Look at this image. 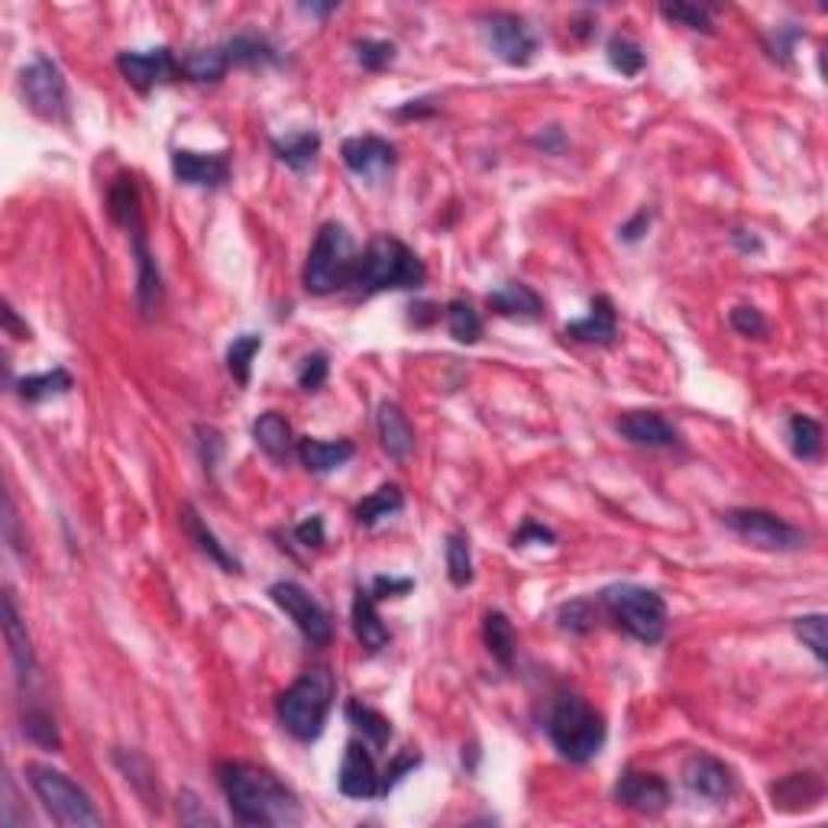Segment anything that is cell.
Returning <instances> with one entry per match:
<instances>
[{"label": "cell", "mask_w": 828, "mask_h": 828, "mask_svg": "<svg viewBox=\"0 0 828 828\" xmlns=\"http://www.w3.org/2000/svg\"><path fill=\"white\" fill-rule=\"evenodd\" d=\"M217 780L236 823L243 826H299L302 823L299 796L276 774L243 764V760H227L217 767Z\"/></svg>", "instance_id": "obj_1"}, {"label": "cell", "mask_w": 828, "mask_h": 828, "mask_svg": "<svg viewBox=\"0 0 828 828\" xmlns=\"http://www.w3.org/2000/svg\"><path fill=\"white\" fill-rule=\"evenodd\" d=\"M424 279H427L424 263L414 256L399 236L382 233L356 259V272H353L350 285H356V292H363V295H379V292L421 289Z\"/></svg>", "instance_id": "obj_2"}, {"label": "cell", "mask_w": 828, "mask_h": 828, "mask_svg": "<svg viewBox=\"0 0 828 828\" xmlns=\"http://www.w3.org/2000/svg\"><path fill=\"white\" fill-rule=\"evenodd\" d=\"M337 699V680L330 673V667H310L305 670L279 699L276 713L282 728L295 738V741H317L327 716L333 709Z\"/></svg>", "instance_id": "obj_3"}, {"label": "cell", "mask_w": 828, "mask_h": 828, "mask_svg": "<svg viewBox=\"0 0 828 828\" xmlns=\"http://www.w3.org/2000/svg\"><path fill=\"white\" fill-rule=\"evenodd\" d=\"M547 738L570 764H589L606 744V719L583 696H560L547 716Z\"/></svg>", "instance_id": "obj_4"}, {"label": "cell", "mask_w": 828, "mask_h": 828, "mask_svg": "<svg viewBox=\"0 0 828 828\" xmlns=\"http://www.w3.org/2000/svg\"><path fill=\"white\" fill-rule=\"evenodd\" d=\"M356 249H353V236L346 233L343 223L337 220H327L317 236H314V246L308 253V263H305V289L310 295H330L343 285L353 282V272H356Z\"/></svg>", "instance_id": "obj_5"}, {"label": "cell", "mask_w": 828, "mask_h": 828, "mask_svg": "<svg viewBox=\"0 0 828 828\" xmlns=\"http://www.w3.org/2000/svg\"><path fill=\"white\" fill-rule=\"evenodd\" d=\"M26 780L33 787V793L39 796V803L46 806V813L59 823V826L72 828H95L101 826V813L95 809L92 796L62 770L49 767V764H29L26 767Z\"/></svg>", "instance_id": "obj_6"}, {"label": "cell", "mask_w": 828, "mask_h": 828, "mask_svg": "<svg viewBox=\"0 0 828 828\" xmlns=\"http://www.w3.org/2000/svg\"><path fill=\"white\" fill-rule=\"evenodd\" d=\"M602 606L609 616L619 621L634 641L641 644H657L667 634V602L660 593L637 586V583H616L602 593Z\"/></svg>", "instance_id": "obj_7"}, {"label": "cell", "mask_w": 828, "mask_h": 828, "mask_svg": "<svg viewBox=\"0 0 828 828\" xmlns=\"http://www.w3.org/2000/svg\"><path fill=\"white\" fill-rule=\"evenodd\" d=\"M724 524L754 550L764 553H793L806 547V531H800L796 524L783 521L774 512H760V509H731L724 512Z\"/></svg>", "instance_id": "obj_8"}, {"label": "cell", "mask_w": 828, "mask_h": 828, "mask_svg": "<svg viewBox=\"0 0 828 828\" xmlns=\"http://www.w3.org/2000/svg\"><path fill=\"white\" fill-rule=\"evenodd\" d=\"M20 95L26 107L52 123H69V85L59 72L56 62H49L46 56L33 59L23 72H20Z\"/></svg>", "instance_id": "obj_9"}, {"label": "cell", "mask_w": 828, "mask_h": 828, "mask_svg": "<svg viewBox=\"0 0 828 828\" xmlns=\"http://www.w3.org/2000/svg\"><path fill=\"white\" fill-rule=\"evenodd\" d=\"M483 39L506 65L524 69L537 56V36L518 13H509V10H496L483 16Z\"/></svg>", "instance_id": "obj_10"}, {"label": "cell", "mask_w": 828, "mask_h": 828, "mask_svg": "<svg viewBox=\"0 0 828 828\" xmlns=\"http://www.w3.org/2000/svg\"><path fill=\"white\" fill-rule=\"evenodd\" d=\"M269 599H272L289 619L295 621V628L308 637L310 644H317V647L330 644V634H333L330 616L324 612V606L310 596L305 586H299V583H292V580H279V583L269 586Z\"/></svg>", "instance_id": "obj_11"}, {"label": "cell", "mask_w": 828, "mask_h": 828, "mask_svg": "<svg viewBox=\"0 0 828 828\" xmlns=\"http://www.w3.org/2000/svg\"><path fill=\"white\" fill-rule=\"evenodd\" d=\"M117 69L123 72V78L139 92L149 95L156 85H169L182 78V62L175 59L172 49L159 46V49H146V52H120L117 56Z\"/></svg>", "instance_id": "obj_12"}, {"label": "cell", "mask_w": 828, "mask_h": 828, "mask_svg": "<svg viewBox=\"0 0 828 828\" xmlns=\"http://www.w3.org/2000/svg\"><path fill=\"white\" fill-rule=\"evenodd\" d=\"M337 787L350 800H373L382 796V777L376 770L373 751L366 741H350L343 751V764L337 774Z\"/></svg>", "instance_id": "obj_13"}, {"label": "cell", "mask_w": 828, "mask_h": 828, "mask_svg": "<svg viewBox=\"0 0 828 828\" xmlns=\"http://www.w3.org/2000/svg\"><path fill=\"white\" fill-rule=\"evenodd\" d=\"M616 803L631 813H641V816H660L670 806V787L657 774L624 770L616 783Z\"/></svg>", "instance_id": "obj_14"}, {"label": "cell", "mask_w": 828, "mask_h": 828, "mask_svg": "<svg viewBox=\"0 0 828 828\" xmlns=\"http://www.w3.org/2000/svg\"><path fill=\"white\" fill-rule=\"evenodd\" d=\"M683 787L699 800L724 803L734 793V777H731V767L724 760L706 754V751H696L683 764Z\"/></svg>", "instance_id": "obj_15"}, {"label": "cell", "mask_w": 828, "mask_h": 828, "mask_svg": "<svg viewBox=\"0 0 828 828\" xmlns=\"http://www.w3.org/2000/svg\"><path fill=\"white\" fill-rule=\"evenodd\" d=\"M340 156L346 162V169L366 182H379L386 172L395 169V146L382 136H350L340 146Z\"/></svg>", "instance_id": "obj_16"}, {"label": "cell", "mask_w": 828, "mask_h": 828, "mask_svg": "<svg viewBox=\"0 0 828 828\" xmlns=\"http://www.w3.org/2000/svg\"><path fill=\"white\" fill-rule=\"evenodd\" d=\"M126 236H130L133 259H136V305L149 317L153 310L159 308V302H162V276H159L156 256H153L149 240H146V220L133 223L126 230Z\"/></svg>", "instance_id": "obj_17"}, {"label": "cell", "mask_w": 828, "mask_h": 828, "mask_svg": "<svg viewBox=\"0 0 828 828\" xmlns=\"http://www.w3.org/2000/svg\"><path fill=\"white\" fill-rule=\"evenodd\" d=\"M172 172L182 185L192 188H220L230 179V159L227 153H195V149H175L172 153Z\"/></svg>", "instance_id": "obj_18"}, {"label": "cell", "mask_w": 828, "mask_h": 828, "mask_svg": "<svg viewBox=\"0 0 828 828\" xmlns=\"http://www.w3.org/2000/svg\"><path fill=\"white\" fill-rule=\"evenodd\" d=\"M616 430H619L624 440H631L634 447H650V450H670L680 443V434L677 427L657 412H624L616 421Z\"/></svg>", "instance_id": "obj_19"}, {"label": "cell", "mask_w": 828, "mask_h": 828, "mask_svg": "<svg viewBox=\"0 0 828 828\" xmlns=\"http://www.w3.org/2000/svg\"><path fill=\"white\" fill-rule=\"evenodd\" d=\"M616 333H619V317H616V305L606 295L593 299L589 314L580 320H570L563 330V337H570L576 343H596V346L616 343Z\"/></svg>", "instance_id": "obj_20"}, {"label": "cell", "mask_w": 828, "mask_h": 828, "mask_svg": "<svg viewBox=\"0 0 828 828\" xmlns=\"http://www.w3.org/2000/svg\"><path fill=\"white\" fill-rule=\"evenodd\" d=\"M376 430H379L382 450H386L395 463L409 460L414 453V427L412 421H409V414L402 412L399 402H389V399H386V402L379 405V412H376Z\"/></svg>", "instance_id": "obj_21"}, {"label": "cell", "mask_w": 828, "mask_h": 828, "mask_svg": "<svg viewBox=\"0 0 828 828\" xmlns=\"http://www.w3.org/2000/svg\"><path fill=\"white\" fill-rule=\"evenodd\" d=\"M3 637H7V647H10V660H13L16 680L23 686L36 673V654H33V641L26 634V624L20 621L13 593H3Z\"/></svg>", "instance_id": "obj_22"}, {"label": "cell", "mask_w": 828, "mask_h": 828, "mask_svg": "<svg viewBox=\"0 0 828 828\" xmlns=\"http://www.w3.org/2000/svg\"><path fill=\"white\" fill-rule=\"evenodd\" d=\"M486 305L499 317H518V320H540L544 317V299L524 282H506L502 289H496L486 299Z\"/></svg>", "instance_id": "obj_23"}, {"label": "cell", "mask_w": 828, "mask_h": 828, "mask_svg": "<svg viewBox=\"0 0 828 828\" xmlns=\"http://www.w3.org/2000/svg\"><path fill=\"white\" fill-rule=\"evenodd\" d=\"M182 527L188 534V540L205 553L210 563H217L223 573H240V560L217 540V534L205 524V518L198 515L195 506H182Z\"/></svg>", "instance_id": "obj_24"}, {"label": "cell", "mask_w": 828, "mask_h": 828, "mask_svg": "<svg viewBox=\"0 0 828 828\" xmlns=\"http://www.w3.org/2000/svg\"><path fill=\"white\" fill-rule=\"evenodd\" d=\"M253 440H256V447L269 460H276V463H289L292 460V450H295L292 427H289V421L279 412H266L253 421Z\"/></svg>", "instance_id": "obj_25"}, {"label": "cell", "mask_w": 828, "mask_h": 828, "mask_svg": "<svg viewBox=\"0 0 828 828\" xmlns=\"http://www.w3.org/2000/svg\"><path fill=\"white\" fill-rule=\"evenodd\" d=\"M353 631H356V641L369 654H379L392 641L386 621L379 619V612H376V599L369 596V589H356V599H353Z\"/></svg>", "instance_id": "obj_26"}, {"label": "cell", "mask_w": 828, "mask_h": 828, "mask_svg": "<svg viewBox=\"0 0 828 828\" xmlns=\"http://www.w3.org/2000/svg\"><path fill=\"white\" fill-rule=\"evenodd\" d=\"M353 453H356V447L350 440H314V437L299 440V456H302L305 470L317 473V476L340 470Z\"/></svg>", "instance_id": "obj_27"}, {"label": "cell", "mask_w": 828, "mask_h": 828, "mask_svg": "<svg viewBox=\"0 0 828 828\" xmlns=\"http://www.w3.org/2000/svg\"><path fill=\"white\" fill-rule=\"evenodd\" d=\"M770 796H774V806L780 809H809L823 800V780L816 774H793L780 783L770 787Z\"/></svg>", "instance_id": "obj_28"}, {"label": "cell", "mask_w": 828, "mask_h": 828, "mask_svg": "<svg viewBox=\"0 0 828 828\" xmlns=\"http://www.w3.org/2000/svg\"><path fill=\"white\" fill-rule=\"evenodd\" d=\"M223 52H227L230 65H243V69H266V65L279 62L276 46L259 33H240V36L227 39Z\"/></svg>", "instance_id": "obj_29"}, {"label": "cell", "mask_w": 828, "mask_h": 828, "mask_svg": "<svg viewBox=\"0 0 828 828\" xmlns=\"http://www.w3.org/2000/svg\"><path fill=\"white\" fill-rule=\"evenodd\" d=\"M483 637H486V647H489L492 660H499L506 670H512L518 654V637L509 616H506V612H486V619H483Z\"/></svg>", "instance_id": "obj_30"}, {"label": "cell", "mask_w": 828, "mask_h": 828, "mask_svg": "<svg viewBox=\"0 0 828 828\" xmlns=\"http://www.w3.org/2000/svg\"><path fill=\"white\" fill-rule=\"evenodd\" d=\"M343 716H346V722L363 734V741H366L369 747L382 751V747L389 744V738H392V722H389L382 713H376L373 706H363L360 699H350L346 709H343Z\"/></svg>", "instance_id": "obj_31"}, {"label": "cell", "mask_w": 828, "mask_h": 828, "mask_svg": "<svg viewBox=\"0 0 828 828\" xmlns=\"http://www.w3.org/2000/svg\"><path fill=\"white\" fill-rule=\"evenodd\" d=\"M402 506H405L402 489H399L395 483H386V486H379L373 496H366V499L356 506L353 518H356V524H360V527H376L379 521L399 515V512H402Z\"/></svg>", "instance_id": "obj_32"}, {"label": "cell", "mask_w": 828, "mask_h": 828, "mask_svg": "<svg viewBox=\"0 0 828 828\" xmlns=\"http://www.w3.org/2000/svg\"><path fill=\"white\" fill-rule=\"evenodd\" d=\"M272 153L279 156V162H285L292 172H305L314 166L317 153H320V136L314 130L305 133H292L285 139H272Z\"/></svg>", "instance_id": "obj_33"}, {"label": "cell", "mask_w": 828, "mask_h": 828, "mask_svg": "<svg viewBox=\"0 0 828 828\" xmlns=\"http://www.w3.org/2000/svg\"><path fill=\"white\" fill-rule=\"evenodd\" d=\"M72 389V376L69 369L56 366L49 373H36V376H23L16 382V395L23 402H46V399H56V395H65Z\"/></svg>", "instance_id": "obj_34"}, {"label": "cell", "mask_w": 828, "mask_h": 828, "mask_svg": "<svg viewBox=\"0 0 828 828\" xmlns=\"http://www.w3.org/2000/svg\"><path fill=\"white\" fill-rule=\"evenodd\" d=\"M230 69V59L223 46H207V49H192L182 62V75L192 82H220Z\"/></svg>", "instance_id": "obj_35"}, {"label": "cell", "mask_w": 828, "mask_h": 828, "mask_svg": "<svg viewBox=\"0 0 828 828\" xmlns=\"http://www.w3.org/2000/svg\"><path fill=\"white\" fill-rule=\"evenodd\" d=\"M443 317H447V330H450V337L456 343H476L483 337V317H479V310L473 308L470 302L453 299L443 308Z\"/></svg>", "instance_id": "obj_36"}, {"label": "cell", "mask_w": 828, "mask_h": 828, "mask_svg": "<svg viewBox=\"0 0 828 828\" xmlns=\"http://www.w3.org/2000/svg\"><path fill=\"white\" fill-rule=\"evenodd\" d=\"M263 350V337L259 333H240L233 337V343L227 346V369L240 386H249V373H253V360Z\"/></svg>", "instance_id": "obj_37"}, {"label": "cell", "mask_w": 828, "mask_h": 828, "mask_svg": "<svg viewBox=\"0 0 828 828\" xmlns=\"http://www.w3.org/2000/svg\"><path fill=\"white\" fill-rule=\"evenodd\" d=\"M790 443L800 460H819L823 453V424L809 414L790 417Z\"/></svg>", "instance_id": "obj_38"}, {"label": "cell", "mask_w": 828, "mask_h": 828, "mask_svg": "<svg viewBox=\"0 0 828 828\" xmlns=\"http://www.w3.org/2000/svg\"><path fill=\"white\" fill-rule=\"evenodd\" d=\"M447 576L453 586H470L473 583V550H470V537L463 531H453L447 537Z\"/></svg>", "instance_id": "obj_39"}, {"label": "cell", "mask_w": 828, "mask_h": 828, "mask_svg": "<svg viewBox=\"0 0 828 828\" xmlns=\"http://www.w3.org/2000/svg\"><path fill=\"white\" fill-rule=\"evenodd\" d=\"M609 65L621 72L624 78H637L641 72H644V65H647V56H644V49L634 42V39H628V36H612L609 39Z\"/></svg>", "instance_id": "obj_40"}, {"label": "cell", "mask_w": 828, "mask_h": 828, "mask_svg": "<svg viewBox=\"0 0 828 828\" xmlns=\"http://www.w3.org/2000/svg\"><path fill=\"white\" fill-rule=\"evenodd\" d=\"M793 634L803 641V647L813 650V657L819 663L828 660V634H826V616L823 612H813V616H800L793 621Z\"/></svg>", "instance_id": "obj_41"}, {"label": "cell", "mask_w": 828, "mask_h": 828, "mask_svg": "<svg viewBox=\"0 0 828 828\" xmlns=\"http://www.w3.org/2000/svg\"><path fill=\"white\" fill-rule=\"evenodd\" d=\"M660 13L670 20V23H680L686 29H696V33H706L713 36L716 33V23H713V13L699 3H663Z\"/></svg>", "instance_id": "obj_42"}, {"label": "cell", "mask_w": 828, "mask_h": 828, "mask_svg": "<svg viewBox=\"0 0 828 828\" xmlns=\"http://www.w3.org/2000/svg\"><path fill=\"white\" fill-rule=\"evenodd\" d=\"M23 734H26L33 744L46 747V751H59V747H62L59 728H56L52 716H49L46 709H29V713L23 716Z\"/></svg>", "instance_id": "obj_43"}, {"label": "cell", "mask_w": 828, "mask_h": 828, "mask_svg": "<svg viewBox=\"0 0 828 828\" xmlns=\"http://www.w3.org/2000/svg\"><path fill=\"white\" fill-rule=\"evenodd\" d=\"M353 49H356V62L366 69V72H382V69H389L392 62H395V42H389V39H356L353 42Z\"/></svg>", "instance_id": "obj_44"}, {"label": "cell", "mask_w": 828, "mask_h": 828, "mask_svg": "<svg viewBox=\"0 0 828 828\" xmlns=\"http://www.w3.org/2000/svg\"><path fill=\"white\" fill-rule=\"evenodd\" d=\"M557 621H560V628L570 631V634H586V631H593V624H596V612H593V606H589L586 599H573V602L560 606Z\"/></svg>", "instance_id": "obj_45"}, {"label": "cell", "mask_w": 828, "mask_h": 828, "mask_svg": "<svg viewBox=\"0 0 828 828\" xmlns=\"http://www.w3.org/2000/svg\"><path fill=\"white\" fill-rule=\"evenodd\" d=\"M327 373H330L327 356H324V353H310L308 360L302 363V369H299V386H302L305 392H317V389L327 382Z\"/></svg>", "instance_id": "obj_46"}, {"label": "cell", "mask_w": 828, "mask_h": 828, "mask_svg": "<svg viewBox=\"0 0 828 828\" xmlns=\"http://www.w3.org/2000/svg\"><path fill=\"white\" fill-rule=\"evenodd\" d=\"M731 327L741 333V337H764L767 333V320H764V314L757 308H747V305H741V308L731 310Z\"/></svg>", "instance_id": "obj_47"}, {"label": "cell", "mask_w": 828, "mask_h": 828, "mask_svg": "<svg viewBox=\"0 0 828 828\" xmlns=\"http://www.w3.org/2000/svg\"><path fill=\"white\" fill-rule=\"evenodd\" d=\"M414 589V580L409 576H376L373 583H369V596L376 599V602H382V599H399V596H409Z\"/></svg>", "instance_id": "obj_48"}, {"label": "cell", "mask_w": 828, "mask_h": 828, "mask_svg": "<svg viewBox=\"0 0 828 828\" xmlns=\"http://www.w3.org/2000/svg\"><path fill=\"white\" fill-rule=\"evenodd\" d=\"M417 764H421V757L412 754V751H405L402 757H395V760H392V767H389V770H386V777H382V793H389V790H392V787H395V783H399L409 770H414Z\"/></svg>", "instance_id": "obj_49"}, {"label": "cell", "mask_w": 828, "mask_h": 828, "mask_svg": "<svg viewBox=\"0 0 828 828\" xmlns=\"http://www.w3.org/2000/svg\"><path fill=\"white\" fill-rule=\"evenodd\" d=\"M295 537H299V544H305V547H324V540H327V534H324V518H305V521L295 527Z\"/></svg>", "instance_id": "obj_50"}, {"label": "cell", "mask_w": 828, "mask_h": 828, "mask_svg": "<svg viewBox=\"0 0 828 828\" xmlns=\"http://www.w3.org/2000/svg\"><path fill=\"white\" fill-rule=\"evenodd\" d=\"M531 540L553 544L557 537H553V531H550V527H544V524H537V521H524V524H521V531H515L512 544H515V547H527Z\"/></svg>", "instance_id": "obj_51"}, {"label": "cell", "mask_w": 828, "mask_h": 828, "mask_svg": "<svg viewBox=\"0 0 828 828\" xmlns=\"http://www.w3.org/2000/svg\"><path fill=\"white\" fill-rule=\"evenodd\" d=\"M647 227H650V210H637V214L619 230L621 240H624V243H637V240L647 233Z\"/></svg>", "instance_id": "obj_52"}, {"label": "cell", "mask_w": 828, "mask_h": 828, "mask_svg": "<svg viewBox=\"0 0 828 828\" xmlns=\"http://www.w3.org/2000/svg\"><path fill=\"white\" fill-rule=\"evenodd\" d=\"M3 537L13 550H20V540H16V512H13V499L3 496Z\"/></svg>", "instance_id": "obj_53"}, {"label": "cell", "mask_w": 828, "mask_h": 828, "mask_svg": "<svg viewBox=\"0 0 828 828\" xmlns=\"http://www.w3.org/2000/svg\"><path fill=\"white\" fill-rule=\"evenodd\" d=\"M563 143H567V136H563L560 126H547V130L534 139V146H540V149H547V153H560Z\"/></svg>", "instance_id": "obj_54"}, {"label": "cell", "mask_w": 828, "mask_h": 828, "mask_svg": "<svg viewBox=\"0 0 828 828\" xmlns=\"http://www.w3.org/2000/svg\"><path fill=\"white\" fill-rule=\"evenodd\" d=\"M421 113H434V104L430 101H409L405 107L395 110L399 120H412V117H421Z\"/></svg>", "instance_id": "obj_55"}, {"label": "cell", "mask_w": 828, "mask_h": 828, "mask_svg": "<svg viewBox=\"0 0 828 828\" xmlns=\"http://www.w3.org/2000/svg\"><path fill=\"white\" fill-rule=\"evenodd\" d=\"M731 240L744 249V253H760V240L747 236V230H731Z\"/></svg>", "instance_id": "obj_56"}, {"label": "cell", "mask_w": 828, "mask_h": 828, "mask_svg": "<svg viewBox=\"0 0 828 828\" xmlns=\"http://www.w3.org/2000/svg\"><path fill=\"white\" fill-rule=\"evenodd\" d=\"M182 800H185V806H192V809H198V800H195V796H192V793H182ZM182 823H188V826H198V823H214V819H210V813H205V809H202V813H198V816H185V819H182Z\"/></svg>", "instance_id": "obj_57"}, {"label": "cell", "mask_w": 828, "mask_h": 828, "mask_svg": "<svg viewBox=\"0 0 828 828\" xmlns=\"http://www.w3.org/2000/svg\"><path fill=\"white\" fill-rule=\"evenodd\" d=\"M299 10H302V13H310V16H327V13H333L337 7H333V3H324V7H320V3H302Z\"/></svg>", "instance_id": "obj_58"}]
</instances>
